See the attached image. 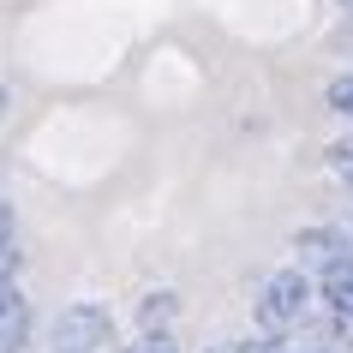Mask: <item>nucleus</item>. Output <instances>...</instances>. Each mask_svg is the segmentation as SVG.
<instances>
[{"label": "nucleus", "mask_w": 353, "mask_h": 353, "mask_svg": "<svg viewBox=\"0 0 353 353\" xmlns=\"http://www.w3.org/2000/svg\"><path fill=\"white\" fill-rule=\"evenodd\" d=\"M305 299H312V281L299 270H281V276L263 281V299H258V323L263 330H288L305 317Z\"/></svg>", "instance_id": "nucleus-1"}, {"label": "nucleus", "mask_w": 353, "mask_h": 353, "mask_svg": "<svg viewBox=\"0 0 353 353\" xmlns=\"http://www.w3.org/2000/svg\"><path fill=\"white\" fill-rule=\"evenodd\" d=\"M108 312L102 305H66L54 323V353H96V347H108Z\"/></svg>", "instance_id": "nucleus-2"}, {"label": "nucleus", "mask_w": 353, "mask_h": 353, "mask_svg": "<svg viewBox=\"0 0 353 353\" xmlns=\"http://www.w3.org/2000/svg\"><path fill=\"white\" fill-rule=\"evenodd\" d=\"M299 252H312L317 263H347L341 252H347V234H335V228H312V234H299Z\"/></svg>", "instance_id": "nucleus-3"}, {"label": "nucleus", "mask_w": 353, "mask_h": 353, "mask_svg": "<svg viewBox=\"0 0 353 353\" xmlns=\"http://www.w3.org/2000/svg\"><path fill=\"white\" fill-rule=\"evenodd\" d=\"M24 330H30L24 299H6V305H0V353H19L24 347Z\"/></svg>", "instance_id": "nucleus-4"}, {"label": "nucleus", "mask_w": 353, "mask_h": 353, "mask_svg": "<svg viewBox=\"0 0 353 353\" xmlns=\"http://www.w3.org/2000/svg\"><path fill=\"white\" fill-rule=\"evenodd\" d=\"M330 108L335 114H353V78H335V84H330Z\"/></svg>", "instance_id": "nucleus-5"}, {"label": "nucleus", "mask_w": 353, "mask_h": 353, "mask_svg": "<svg viewBox=\"0 0 353 353\" xmlns=\"http://www.w3.org/2000/svg\"><path fill=\"white\" fill-rule=\"evenodd\" d=\"M335 174H341V180L353 186V150H335Z\"/></svg>", "instance_id": "nucleus-6"}, {"label": "nucleus", "mask_w": 353, "mask_h": 353, "mask_svg": "<svg viewBox=\"0 0 353 353\" xmlns=\"http://www.w3.org/2000/svg\"><path fill=\"white\" fill-rule=\"evenodd\" d=\"M138 353H174V347H168V341H150V347H138Z\"/></svg>", "instance_id": "nucleus-7"}, {"label": "nucleus", "mask_w": 353, "mask_h": 353, "mask_svg": "<svg viewBox=\"0 0 353 353\" xmlns=\"http://www.w3.org/2000/svg\"><path fill=\"white\" fill-rule=\"evenodd\" d=\"M6 234H12V222H6V210H0V245H6Z\"/></svg>", "instance_id": "nucleus-8"}, {"label": "nucleus", "mask_w": 353, "mask_h": 353, "mask_svg": "<svg viewBox=\"0 0 353 353\" xmlns=\"http://www.w3.org/2000/svg\"><path fill=\"white\" fill-rule=\"evenodd\" d=\"M240 353H276V347H263V341H258V347H240Z\"/></svg>", "instance_id": "nucleus-9"}, {"label": "nucleus", "mask_w": 353, "mask_h": 353, "mask_svg": "<svg viewBox=\"0 0 353 353\" xmlns=\"http://www.w3.org/2000/svg\"><path fill=\"white\" fill-rule=\"evenodd\" d=\"M299 353H323V347H299Z\"/></svg>", "instance_id": "nucleus-10"}, {"label": "nucleus", "mask_w": 353, "mask_h": 353, "mask_svg": "<svg viewBox=\"0 0 353 353\" xmlns=\"http://www.w3.org/2000/svg\"><path fill=\"white\" fill-rule=\"evenodd\" d=\"M341 6H347V12H353V0H341Z\"/></svg>", "instance_id": "nucleus-11"}, {"label": "nucleus", "mask_w": 353, "mask_h": 353, "mask_svg": "<svg viewBox=\"0 0 353 353\" xmlns=\"http://www.w3.org/2000/svg\"><path fill=\"white\" fill-rule=\"evenodd\" d=\"M0 108H6V96H0Z\"/></svg>", "instance_id": "nucleus-12"}, {"label": "nucleus", "mask_w": 353, "mask_h": 353, "mask_svg": "<svg viewBox=\"0 0 353 353\" xmlns=\"http://www.w3.org/2000/svg\"><path fill=\"white\" fill-rule=\"evenodd\" d=\"M347 240H353V234H347Z\"/></svg>", "instance_id": "nucleus-13"}]
</instances>
